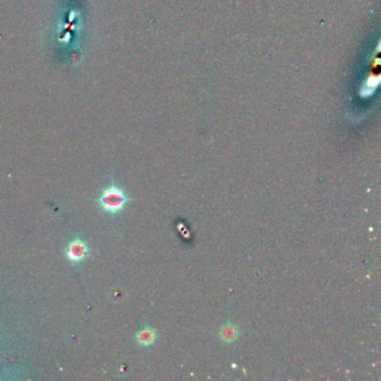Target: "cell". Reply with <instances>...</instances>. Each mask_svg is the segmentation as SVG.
Listing matches in <instances>:
<instances>
[{
    "label": "cell",
    "mask_w": 381,
    "mask_h": 381,
    "mask_svg": "<svg viewBox=\"0 0 381 381\" xmlns=\"http://www.w3.org/2000/svg\"><path fill=\"white\" fill-rule=\"evenodd\" d=\"M128 198L124 196L123 191L117 187H110L104 192L102 193L100 198V204L104 210L109 212H117L123 209Z\"/></svg>",
    "instance_id": "6da1fadb"
},
{
    "label": "cell",
    "mask_w": 381,
    "mask_h": 381,
    "mask_svg": "<svg viewBox=\"0 0 381 381\" xmlns=\"http://www.w3.org/2000/svg\"><path fill=\"white\" fill-rule=\"evenodd\" d=\"M87 253V247L85 243L82 242L81 239H75L74 242L70 244L67 248V257L72 262H79L82 261Z\"/></svg>",
    "instance_id": "7a4b0ae2"
},
{
    "label": "cell",
    "mask_w": 381,
    "mask_h": 381,
    "mask_svg": "<svg viewBox=\"0 0 381 381\" xmlns=\"http://www.w3.org/2000/svg\"><path fill=\"white\" fill-rule=\"evenodd\" d=\"M136 340L142 345H150L155 340V332L151 327H144L136 335Z\"/></svg>",
    "instance_id": "3957f363"
},
{
    "label": "cell",
    "mask_w": 381,
    "mask_h": 381,
    "mask_svg": "<svg viewBox=\"0 0 381 381\" xmlns=\"http://www.w3.org/2000/svg\"><path fill=\"white\" fill-rule=\"evenodd\" d=\"M237 335V330H236V326H232L231 324H228L226 326H224V329L222 331V339H224L225 341L227 342H231L234 341Z\"/></svg>",
    "instance_id": "277c9868"
}]
</instances>
